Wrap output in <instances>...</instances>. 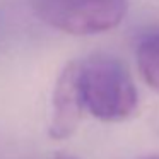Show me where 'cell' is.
<instances>
[{"label":"cell","instance_id":"1","mask_svg":"<svg viewBox=\"0 0 159 159\" xmlns=\"http://www.w3.org/2000/svg\"><path fill=\"white\" fill-rule=\"evenodd\" d=\"M80 91L86 110L101 121H123L139 104L128 70L120 60L104 53L80 62Z\"/></svg>","mask_w":159,"mask_h":159},{"label":"cell","instance_id":"2","mask_svg":"<svg viewBox=\"0 0 159 159\" xmlns=\"http://www.w3.org/2000/svg\"><path fill=\"white\" fill-rule=\"evenodd\" d=\"M128 0H34L39 17L67 34L89 36L116 28Z\"/></svg>","mask_w":159,"mask_h":159},{"label":"cell","instance_id":"3","mask_svg":"<svg viewBox=\"0 0 159 159\" xmlns=\"http://www.w3.org/2000/svg\"><path fill=\"white\" fill-rule=\"evenodd\" d=\"M86 110L80 91V62H69L57 77L52 94V120L48 134L53 140H65L75 134Z\"/></svg>","mask_w":159,"mask_h":159},{"label":"cell","instance_id":"4","mask_svg":"<svg viewBox=\"0 0 159 159\" xmlns=\"http://www.w3.org/2000/svg\"><path fill=\"white\" fill-rule=\"evenodd\" d=\"M135 60L144 82L159 93V28L140 34L135 45Z\"/></svg>","mask_w":159,"mask_h":159},{"label":"cell","instance_id":"5","mask_svg":"<svg viewBox=\"0 0 159 159\" xmlns=\"http://www.w3.org/2000/svg\"><path fill=\"white\" fill-rule=\"evenodd\" d=\"M55 159H75V157H74V156H70V154H57Z\"/></svg>","mask_w":159,"mask_h":159},{"label":"cell","instance_id":"6","mask_svg":"<svg viewBox=\"0 0 159 159\" xmlns=\"http://www.w3.org/2000/svg\"><path fill=\"white\" fill-rule=\"evenodd\" d=\"M140 159H159V154H149V156H144Z\"/></svg>","mask_w":159,"mask_h":159}]
</instances>
